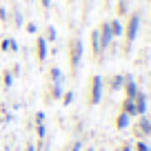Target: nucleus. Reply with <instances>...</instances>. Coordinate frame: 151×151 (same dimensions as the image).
Returning <instances> with one entry per match:
<instances>
[{
    "label": "nucleus",
    "instance_id": "obj_32",
    "mask_svg": "<svg viewBox=\"0 0 151 151\" xmlns=\"http://www.w3.org/2000/svg\"><path fill=\"white\" fill-rule=\"evenodd\" d=\"M87 151H96V149H93V147H89V149H87Z\"/></svg>",
    "mask_w": 151,
    "mask_h": 151
},
{
    "label": "nucleus",
    "instance_id": "obj_5",
    "mask_svg": "<svg viewBox=\"0 0 151 151\" xmlns=\"http://www.w3.org/2000/svg\"><path fill=\"white\" fill-rule=\"evenodd\" d=\"M122 89H124V93H127V98H136L138 93H140V87L136 85V80H133L131 76H124V85H122Z\"/></svg>",
    "mask_w": 151,
    "mask_h": 151
},
{
    "label": "nucleus",
    "instance_id": "obj_15",
    "mask_svg": "<svg viewBox=\"0 0 151 151\" xmlns=\"http://www.w3.org/2000/svg\"><path fill=\"white\" fill-rule=\"evenodd\" d=\"M51 98H62V82H53V89H51Z\"/></svg>",
    "mask_w": 151,
    "mask_h": 151
},
{
    "label": "nucleus",
    "instance_id": "obj_24",
    "mask_svg": "<svg viewBox=\"0 0 151 151\" xmlns=\"http://www.w3.org/2000/svg\"><path fill=\"white\" fill-rule=\"evenodd\" d=\"M0 49H2V51H9V38H5V40L0 42Z\"/></svg>",
    "mask_w": 151,
    "mask_h": 151
},
{
    "label": "nucleus",
    "instance_id": "obj_7",
    "mask_svg": "<svg viewBox=\"0 0 151 151\" xmlns=\"http://www.w3.org/2000/svg\"><path fill=\"white\" fill-rule=\"evenodd\" d=\"M133 102H136V111H138V116H145V113H147V96L140 91V93L133 98Z\"/></svg>",
    "mask_w": 151,
    "mask_h": 151
},
{
    "label": "nucleus",
    "instance_id": "obj_6",
    "mask_svg": "<svg viewBox=\"0 0 151 151\" xmlns=\"http://www.w3.org/2000/svg\"><path fill=\"white\" fill-rule=\"evenodd\" d=\"M36 51H38V62L42 65V62L47 60V40H45V36L36 38Z\"/></svg>",
    "mask_w": 151,
    "mask_h": 151
},
{
    "label": "nucleus",
    "instance_id": "obj_23",
    "mask_svg": "<svg viewBox=\"0 0 151 151\" xmlns=\"http://www.w3.org/2000/svg\"><path fill=\"white\" fill-rule=\"evenodd\" d=\"M45 122V111H38L36 113V124H42Z\"/></svg>",
    "mask_w": 151,
    "mask_h": 151
},
{
    "label": "nucleus",
    "instance_id": "obj_3",
    "mask_svg": "<svg viewBox=\"0 0 151 151\" xmlns=\"http://www.w3.org/2000/svg\"><path fill=\"white\" fill-rule=\"evenodd\" d=\"M102 93H104L102 78H100V76H93V78H91V104H100Z\"/></svg>",
    "mask_w": 151,
    "mask_h": 151
},
{
    "label": "nucleus",
    "instance_id": "obj_2",
    "mask_svg": "<svg viewBox=\"0 0 151 151\" xmlns=\"http://www.w3.org/2000/svg\"><path fill=\"white\" fill-rule=\"evenodd\" d=\"M80 60H82V40L80 38H73V42H71V71H78L80 67Z\"/></svg>",
    "mask_w": 151,
    "mask_h": 151
},
{
    "label": "nucleus",
    "instance_id": "obj_19",
    "mask_svg": "<svg viewBox=\"0 0 151 151\" xmlns=\"http://www.w3.org/2000/svg\"><path fill=\"white\" fill-rule=\"evenodd\" d=\"M127 14V0H118V16Z\"/></svg>",
    "mask_w": 151,
    "mask_h": 151
},
{
    "label": "nucleus",
    "instance_id": "obj_9",
    "mask_svg": "<svg viewBox=\"0 0 151 151\" xmlns=\"http://www.w3.org/2000/svg\"><path fill=\"white\" fill-rule=\"evenodd\" d=\"M129 124H131V116H127L124 111H120V113H118V118H116V127H118V131L127 129Z\"/></svg>",
    "mask_w": 151,
    "mask_h": 151
},
{
    "label": "nucleus",
    "instance_id": "obj_22",
    "mask_svg": "<svg viewBox=\"0 0 151 151\" xmlns=\"http://www.w3.org/2000/svg\"><path fill=\"white\" fill-rule=\"evenodd\" d=\"M11 85H14V76H11V71H7V73H5V87L9 89Z\"/></svg>",
    "mask_w": 151,
    "mask_h": 151
},
{
    "label": "nucleus",
    "instance_id": "obj_28",
    "mask_svg": "<svg viewBox=\"0 0 151 151\" xmlns=\"http://www.w3.org/2000/svg\"><path fill=\"white\" fill-rule=\"evenodd\" d=\"M51 2H53V0H40V5H42L47 11H49V7H51Z\"/></svg>",
    "mask_w": 151,
    "mask_h": 151
},
{
    "label": "nucleus",
    "instance_id": "obj_20",
    "mask_svg": "<svg viewBox=\"0 0 151 151\" xmlns=\"http://www.w3.org/2000/svg\"><path fill=\"white\" fill-rule=\"evenodd\" d=\"M14 22H16V27H22V14H20V9H16L14 11Z\"/></svg>",
    "mask_w": 151,
    "mask_h": 151
},
{
    "label": "nucleus",
    "instance_id": "obj_8",
    "mask_svg": "<svg viewBox=\"0 0 151 151\" xmlns=\"http://www.w3.org/2000/svg\"><path fill=\"white\" fill-rule=\"evenodd\" d=\"M138 129H140L142 136H151V120L147 118V116H138Z\"/></svg>",
    "mask_w": 151,
    "mask_h": 151
},
{
    "label": "nucleus",
    "instance_id": "obj_29",
    "mask_svg": "<svg viewBox=\"0 0 151 151\" xmlns=\"http://www.w3.org/2000/svg\"><path fill=\"white\" fill-rule=\"evenodd\" d=\"M82 149V142L78 140V142H73V147H71V151H80Z\"/></svg>",
    "mask_w": 151,
    "mask_h": 151
},
{
    "label": "nucleus",
    "instance_id": "obj_17",
    "mask_svg": "<svg viewBox=\"0 0 151 151\" xmlns=\"http://www.w3.org/2000/svg\"><path fill=\"white\" fill-rule=\"evenodd\" d=\"M73 91H67V93H62V102H65V107H69L71 102H73Z\"/></svg>",
    "mask_w": 151,
    "mask_h": 151
},
{
    "label": "nucleus",
    "instance_id": "obj_26",
    "mask_svg": "<svg viewBox=\"0 0 151 151\" xmlns=\"http://www.w3.org/2000/svg\"><path fill=\"white\" fill-rule=\"evenodd\" d=\"M27 31H29V33H36V31H38L36 22H29V24H27Z\"/></svg>",
    "mask_w": 151,
    "mask_h": 151
},
{
    "label": "nucleus",
    "instance_id": "obj_31",
    "mask_svg": "<svg viewBox=\"0 0 151 151\" xmlns=\"http://www.w3.org/2000/svg\"><path fill=\"white\" fill-rule=\"evenodd\" d=\"M122 151H133V149H131V147L127 145V147H122Z\"/></svg>",
    "mask_w": 151,
    "mask_h": 151
},
{
    "label": "nucleus",
    "instance_id": "obj_1",
    "mask_svg": "<svg viewBox=\"0 0 151 151\" xmlns=\"http://www.w3.org/2000/svg\"><path fill=\"white\" fill-rule=\"evenodd\" d=\"M138 31H140V14H131V16H129V22H127V29H124L127 45H131L133 40H136Z\"/></svg>",
    "mask_w": 151,
    "mask_h": 151
},
{
    "label": "nucleus",
    "instance_id": "obj_14",
    "mask_svg": "<svg viewBox=\"0 0 151 151\" xmlns=\"http://www.w3.org/2000/svg\"><path fill=\"white\" fill-rule=\"evenodd\" d=\"M56 38H58L56 27H53V24H47V29H45V40H47V42H53Z\"/></svg>",
    "mask_w": 151,
    "mask_h": 151
},
{
    "label": "nucleus",
    "instance_id": "obj_18",
    "mask_svg": "<svg viewBox=\"0 0 151 151\" xmlns=\"http://www.w3.org/2000/svg\"><path fill=\"white\" fill-rule=\"evenodd\" d=\"M36 131H38V138L42 140V138L47 136V127H45V122H42V124H36Z\"/></svg>",
    "mask_w": 151,
    "mask_h": 151
},
{
    "label": "nucleus",
    "instance_id": "obj_10",
    "mask_svg": "<svg viewBox=\"0 0 151 151\" xmlns=\"http://www.w3.org/2000/svg\"><path fill=\"white\" fill-rule=\"evenodd\" d=\"M122 111L127 113V116H131V118H138V111H136V102H133L131 98H124V102H122Z\"/></svg>",
    "mask_w": 151,
    "mask_h": 151
},
{
    "label": "nucleus",
    "instance_id": "obj_21",
    "mask_svg": "<svg viewBox=\"0 0 151 151\" xmlns=\"http://www.w3.org/2000/svg\"><path fill=\"white\" fill-rule=\"evenodd\" d=\"M136 151H151V147L149 145H147V142H136Z\"/></svg>",
    "mask_w": 151,
    "mask_h": 151
},
{
    "label": "nucleus",
    "instance_id": "obj_4",
    "mask_svg": "<svg viewBox=\"0 0 151 151\" xmlns=\"http://www.w3.org/2000/svg\"><path fill=\"white\" fill-rule=\"evenodd\" d=\"M98 33H100V51H104V49L113 42V31H111V27H109V22L100 24Z\"/></svg>",
    "mask_w": 151,
    "mask_h": 151
},
{
    "label": "nucleus",
    "instance_id": "obj_30",
    "mask_svg": "<svg viewBox=\"0 0 151 151\" xmlns=\"http://www.w3.org/2000/svg\"><path fill=\"white\" fill-rule=\"evenodd\" d=\"M24 151H36V147H33L31 142H29V145H27V149H24Z\"/></svg>",
    "mask_w": 151,
    "mask_h": 151
},
{
    "label": "nucleus",
    "instance_id": "obj_12",
    "mask_svg": "<svg viewBox=\"0 0 151 151\" xmlns=\"http://www.w3.org/2000/svg\"><path fill=\"white\" fill-rule=\"evenodd\" d=\"M109 27H111V31H113V38H120V36L124 33V27H122V22H120V18L111 20V22H109Z\"/></svg>",
    "mask_w": 151,
    "mask_h": 151
},
{
    "label": "nucleus",
    "instance_id": "obj_27",
    "mask_svg": "<svg viewBox=\"0 0 151 151\" xmlns=\"http://www.w3.org/2000/svg\"><path fill=\"white\" fill-rule=\"evenodd\" d=\"M0 20L7 22V9H5V7H0Z\"/></svg>",
    "mask_w": 151,
    "mask_h": 151
},
{
    "label": "nucleus",
    "instance_id": "obj_11",
    "mask_svg": "<svg viewBox=\"0 0 151 151\" xmlns=\"http://www.w3.org/2000/svg\"><path fill=\"white\" fill-rule=\"evenodd\" d=\"M91 47H93V53L96 56H102V51H100V33H98V29H93L91 31Z\"/></svg>",
    "mask_w": 151,
    "mask_h": 151
},
{
    "label": "nucleus",
    "instance_id": "obj_13",
    "mask_svg": "<svg viewBox=\"0 0 151 151\" xmlns=\"http://www.w3.org/2000/svg\"><path fill=\"white\" fill-rule=\"evenodd\" d=\"M122 85H124V76H122V73H116V76L111 78V91L122 89Z\"/></svg>",
    "mask_w": 151,
    "mask_h": 151
},
{
    "label": "nucleus",
    "instance_id": "obj_25",
    "mask_svg": "<svg viewBox=\"0 0 151 151\" xmlns=\"http://www.w3.org/2000/svg\"><path fill=\"white\" fill-rule=\"evenodd\" d=\"M9 49L11 51H18V42H16L14 38H9Z\"/></svg>",
    "mask_w": 151,
    "mask_h": 151
},
{
    "label": "nucleus",
    "instance_id": "obj_16",
    "mask_svg": "<svg viewBox=\"0 0 151 151\" xmlns=\"http://www.w3.org/2000/svg\"><path fill=\"white\" fill-rule=\"evenodd\" d=\"M51 80H53V82H62V71H60V67H51Z\"/></svg>",
    "mask_w": 151,
    "mask_h": 151
}]
</instances>
